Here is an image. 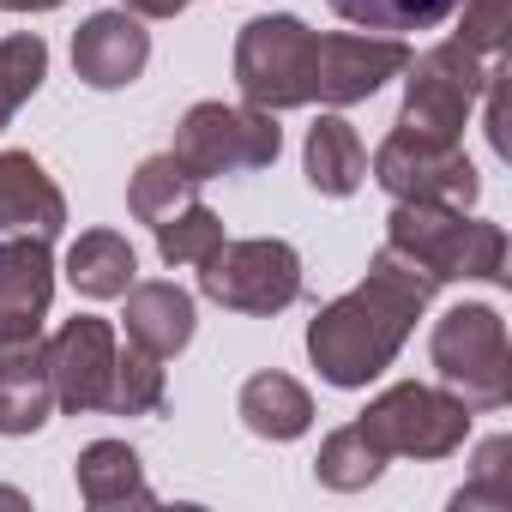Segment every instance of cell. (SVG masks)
<instances>
[{"label": "cell", "mask_w": 512, "mask_h": 512, "mask_svg": "<svg viewBox=\"0 0 512 512\" xmlns=\"http://www.w3.org/2000/svg\"><path fill=\"white\" fill-rule=\"evenodd\" d=\"M61 0H0V13H55Z\"/></svg>", "instance_id": "cell-30"}, {"label": "cell", "mask_w": 512, "mask_h": 512, "mask_svg": "<svg viewBox=\"0 0 512 512\" xmlns=\"http://www.w3.org/2000/svg\"><path fill=\"white\" fill-rule=\"evenodd\" d=\"M163 404V356H151L145 344L127 338V350H115V380H109V416H151Z\"/></svg>", "instance_id": "cell-26"}, {"label": "cell", "mask_w": 512, "mask_h": 512, "mask_svg": "<svg viewBox=\"0 0 512 512\" xmlns=\"http://www.w3.org/2000/svg\"><path fill=\"white\" fill-rule=\"evenodd\" d=\"M121 302H127V314H121V320H127V338L145 344L151 356L169 362V356H181V350L193 344V320H199V314H193V296H187L181 284H163V278L139 284V278H133Z\"/></svg>", "instance_id": "cell-16"}, {"label": "cell", "mask_w": 512, "mask_h": 512, "mask_svg": "<svg viewBox=\"0 0 512 512\" xmlns=\"http://www.w3.org/2000/svg\"><path fill=\"white\" fill-rule=\"evenodd\" d=\"M410 67L404 37H374V31H332L314 43V103L350 109L368 103L380 85H392Z\"/></svg>", "instance_id": "cell-11"}, {"label": "cell", "mask_w": 512, "mask_h": 512, "mask_svg": "<svg viewBox=\"0 0 512 512\" xmlns=\"http://www.w3.org/2000/svg\"><path fill=\"white\" fill-rule=\"evenodd\" d=\"M506 31H512V0H458V43L476 49V55H500L506 49Z\"/></svg>", "instance_id": "cell-28"}, {"label": "cell", "mask_w": 512, "mask_h": 512, "mask_svg": "<svg viewBox=\"0 0 512 512\" xmlns=\"http://www.w3.org/2000/svg\"><path fill=\"white\" fill-rule=\"evenodd\" d=\"M55 302V253L43 235L0 241V344H31L43 338Z\"/></svg>", "instance_id": "cell-12"}, {"label": "cell", "mask_w": 512, "mask_h": 512, "mask_svg": "<svg viewBox=\"0 0 512 512\" xmlns=\"http://www.w3.org/2000/svg\"><path fill=\"white\" fill-rule=\"evenodd\" d=\"M380 470H386V452L350 422V428H338V434H326L320 440V458H314V476L326 482V488H338V494H356V488H368V482H380Z\"/></svg>", "instance_id": "cell-23"}, {"label": "cell", "mask_w": 512, "mask_h": 512, "mask_svg": "<svg viewBox=\"0 0 512 512\" xmlns=\"http://www.w3.org/2000/svg\"><path fill=\"white\" fill-rule=\"evenodd\" d=\"M121 7L133 19H175V13H187V0H121Z\"/></svg>", "instance_id": "cell-29"}, {"label": "cell", "mask_w": 512, "mask_h": 512, "mask_svg": "<svg viewBox=\"0 0 512 512\" xmlns=\"http://www.w3.org/2000/svg\"><path fill=\"white\" fill-rule=\"evenodd\" d=\"M500 61L464 49L458 37L410 55V67L398 73L404 79V109H398V127L410 133H434V139H464V121L476 109V97L488 91Z\"/></svg>", "instance_id": "cell-6"}, {"label": "cell", "mask_w": 512, "mask_h": 512, "mask_svg": "<svg viewBox=\"0 0 512 512\" xmlns=\"http://www.w3.org/2000/svg\"><path fill=\"white\" fill-rule=\"evenodd\" d=\"M139 278V253L121 229H85L67 247V284L91 302H115L127 296V284Z\"/></svg>", "instance_id": "cell-20"}, {"label": "cell", "mask_w": 512, "mask_h": 512, "mask_svg": "<svg viewBox=\"0 0 512 512\" xmlns=\"http://www.w3.org/2000/svg\"><path fill=\"white\" fill-rule=\"evenodd\" d=\"M302 169H308V187L326 193V199H350L362 181H368V151L356 139V127L332 109L308 127V151H302Z\"/></svg>", "instance_id": "cell-19"}, {"label": "cell", "mask_w": 512, "mask_h": 512, "mask_svg": "<svg viewBox=\"0 0 512 512\" xmlns=\"http://www.w3.org/2000/svg\"><path fill=\"white\" fill-rule=\"evenodd\" d=\"M115 326L97 314H73L61 320V332L43 344L49 362V386H55V410L67 416H91L109 404V380H115Z\"/></svg>", "instance_id": "cell-10"}, {"label": "cell", "mask_w": 512, "mask_h": 512, "mask_svg": "<svg viewBox=\"0 0 512 512\" xmlns=\"http://www.w3.org/2000/svg\"><path fill=\"white\" fill-rule=\"evenodd\" d=\"M67 229V199L55 175L31 151H0V235H43L55 241Z\"/></svg>", "instance_id": "cell-14"}, {"label": "cell", "mask_w": 512, "mask_h": 512, "mask_svg": "<svg viewBox=\"0 0 512 512\" xmlns=\"http://www.w3.org/2000/svg\"><path fill=\"white\" fill-rule=\"evenodd\" d=\"M199 290L247 320H272L302 296V253L278 235H253V241H223L211 260L199 266Z\"/></svg>", "instance_id": "cell-7"}, {"label": "cell", "mask_w": 512, "mask_h": 512, "mask_svg": "<svg viewBox=\"0 0 512 512\" xmlns=\"http://www.w3.org/2000/svg\"><path fill=\"white\" fill-rule=\"evenodd\" d=\"M374 181L392 199H428V205H458V211H470L476 193H482V175H476V163L464 157L458 139L410 133L398 121L374 151Z\"/></svg>", "instance_id": "cell-9"}, {"label": "cell", "mask_w": 512, "mask_h": 512, "mask_svg": "<svg viewBox=\"0 0 512 512\" xmlns=\"http://www.w3.org/2000/svg\"><path fill=\"white\" fill-rule=\"evenodd\" d=\"M428 356H434L440 386H446L470 416L512 404V344H506V320H500L488 302H458V308H446V314L434 320Z\"/></svg>", "instance_id": "cell-3"}, {"label": "cell", "mask_w": 512, "mask_h": 512, "mask_svg": "<svg viewBox=\"0 0 512 512\" xmlns=\"http://www.w3.org/2000/svg\"><path fill=\"white\" fill-rule=\"evenodd\" d=\"M175 163L193 181H217V175H241V169H266L284 151V127L278 115L253 109V103H193L175 127Z\"/></svg>", "instance_id": "cell-5"}, {"label": "cell", "mask_w": 512, "mask_h": 512, "mask_svg": "<svg viewBox=\"0 0 512 512\" xmlns=\"http://www.w3.org/2000/svg\"><path fill=\"white\" fill-rule=\"evenodd\" d=\"M151 61V31L127 13V7H109V13H91L79 31H73V73L79 85L91 91H127Z\"/></svg>", "instance_id": "cell-13"}, {"label": "cell", "mask_w": 512, "mask_h": 512, "mask_svg": "<svg viewBox=\"0 0 512 512\" xmlns=\"http://www.w3.org/2000/svg\"><path fill=\"white\" fill-rule=\"evenodd\" d=\"M49 79V43L37 31L19 37H0V127H7Z\"/></svg>", "instance_id": "cell-25"}, {"label": "cell", "mask_w": 512, "mask_h": 512, "mask_svg": "<svg viewBox=\"0 0 512 512\" xmlns=\"http://www.w3.org/2000/svg\"><path fill=\"white\" fill-rule=\"evenodd\" d=\"M512 440L506 434H494V440H482V452H476V476L452 494V506L458 512H476V506H512Z\"/></svg>", "instance_id": "cell-27"}, {"label": "cell", "mask_w": 512, "mask_h": 512, "mask_svg": "<svg viewBox=\"0 0 512 512\" xmlns=\"http://www.w3.org/2000/svg\"><path fill=\"white\" fill-rule=\"evenodd\" d=\"M314 43L320 31H308L296 13H260L247 19L235 37V85L241 103L284 115L314 103Z\"/></svg>", "instance_id": "cell-4"}, {"label": "cell", "mask_w": 512, "mask_h": 512, "mask_svg": "<svg viewBox=\"0 0 512 512\" xmlns=\"http://www.w3.org/2000/svg\"><path fill=\"white\" fill-rule=\"evenodd\" d=\"M235 410H241L247 434H260V440H302V434L314 428V398H308V386L290 380V374H278V368L253 374V380L241 386Z\"/></svg>", "instance_id": "cell-18"}, {"label": "cell", "mask_w": 512, "mask_h": 512, "mask_svg": "<svg viewBox=\"0 0 512 512\" xmlns=\"http://www.w3.org/2000/svg\"><path fill=\"white\" fill-rule=\"evenodd\" d=\"M49 416H55V386H49L43 338L0 344V434H7V440L37 434Z\"/></svg>", "instance_id": "cell-15"}, {"label": "cell", "mask_w": 512, "mask_h": 512, "mask_svg": "<svg viewBox=\"0 0 512 512\" xmlns=\"http://www.w3.org/2000/svg\"><path fill=\"white\" fill-rule=\"evenodd\" d=\"M223 241H229V235H223V217L193 199V205H181L175 217L157 223V260H163V266H205Z\"/></svg>", "instance_id": "cell-24"}, {"label": "cell", "mask_w": 512, "mask_h": 512, "mask_svg": "<svg viewBox=\"0 0 512 512\" xmlns=\"http://www.w3.org/2000/svg\"><path fill=\"white\" fill-rule=\"evenodd\" d=\"M199 199V181L175 163V151H151L139 169H133V181H127V211L139 217V223H163V217H175L181 205H193Z\"/></svg>", "instance_id": "cell-21"}, {"label": "cell", "mask_w": 512, "mask_h": 512, "mask_svg": "<svg viewBox=\"0 0 512 512\" xmlns=\"http://www.w3.org/2000/svg\"><path fill=\"white\" fill-rule=\"evenodd\" d=\"M356 428L386 452V458H452L470 434V410L446 392V386H422V380H398L386 386Z\"/></svg>", "instance_id": "cell-8"}, {"label": "cell", "mask_w": 512, "mask_h": 512, "mask_svg": "<svg viewBox=\"0 0 512 512\" xmlns=\"http://www.w3.org/2000/svg\"><path fill=\"white\" fill-rule=\"evenodd\" d=\"M434 290L440 284L428 266H416L410 253L380 241V253L368 260V278L308 320V362L320 368V380L338 392L380 380L398 362V350H404L410 326L422 320V308L434 302Z\"/></svg>", "instance_id": "cell-1"}, {"label": "cell", "mask_w": 512, "mask_h": 512, "mask_svg": "<svg viewBox=\"0 0 512 512\" xmlns=\"http://www.w3.org/2000/svg\"><path fill=\"white\" fill-rule=\"evenodd\" d=\"M386 241L434 272V284H506V229L482 223L458 205L398 199L386 217Z\"/></svg>", "instance_id": "cell-2"}, {"label": "cell", "mask_w": 512, "mask_h": 512, "mask_svg": "<svg viewBox=\"0 0 512 512\" xmlns=\"http://www.w3.org/2000/svg\"><path fill=\"white\" fill-rule=\"evenodd\" d=\"M332 13L374 37H410V31L446 25L458 13V0H332Z\"/></svg>", "instance_id": "cell-22"}, {"label": "cell", "mask_w": 512, "mask_h": 512, "mask_svg": "<svg viewBox=\"0 0 512 512\" xmlns=\"http://www.w3.org/2000/svg\"><path fill=\"white\" fill-rule=\"evenodd\" d=\"M73 482H79V500L109 512V506H151V482H145V464L127 440H91L73 464Z\"/></svg>", "instance_id": "cell-17"}]
</instances>
